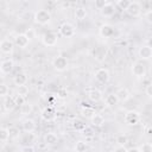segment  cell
Instances as JSON below:
<instances>
[{
	"label": "cell",
	"mask_w": 152,
	"mask_h": 152,
	"mask_svg": "<svg viewBox=\"0 0 152 152\" xmlns=\"http://www.w3.org/2000/svg\"><path fill=\"white\" fill-rule=\"evenodd\" d=\"M34 140V134L33 133H25V135L23 137L21 141L25 144V145H28L30 142H32Z\"/></svg>",
	"instance_id": "d6a6232c"
},
{
	"label": "cell",
	"mask_w": 152,
	"mask_h": 152,
	"mask_svg": "<svg viewBox=\"0 0 152 152\" xmlns=\"http://www.w3.org/2000/svg\"><path fill=\"white\" fill-rule=\"evenodd\" d=\"M10 139V133H8V128L5 127H0V141L6 142Z\"/></svg>",
	"instance_id": "f546056e"
},
{
	"label": "cell",
	"mask_w": 152,
	"mask_h": 152,
	"mask_svg": "<svg viewBox=\"0 0 152 152\" xmlns=\"http://www.w3.org/2000/svg\"><path fill=\"white\" fill-rule=\"evenodd\" d=\"M87 148H88V144L84 140H77L74 147L75 152H86Z\"/></svg>",
	"instance_id": "484cf974"
},
{
	"label": "cell",
	"mask_w": 152,
	"mask_h": 152,
	"mask_svg": "<svg viewBox=\"0 0 152 152\" xmlns=\"http://www.w3.org/2000/svg\"><path fill=\"white\" fill-rule=\"evenodd\" d=\"M131 72L137 78H144L146 76V66L140 61L133 62L132 65H131Z\"/></svg>",
	"instance_id": "7a4b0ae2"
},
{
	"label": "cell",
	"mask_w": 152,
	"mask_h": 152,
	"mask_svg": "<svg viewBox=\"0 0 152 152\" xmlns=\"http://www.w3.org/2000/svg\"><path fill=\"white\" fill-rule=\"evenodd\" d=\"M74 15H75V18H76L77 20L82 21V20H84V19L87 18L88 12H87V10H86L84 7L78 6V7H76V8L74 10Z\"/></svg>",
	"instance_id": "603a6c76"
},
{
	"label": "cell",
	"mask_w": 152,
	"mask_h": 152,
	"mask_svg": "<svg viewBox=\"0 0 152 152\" xmlns=\"http://www.w3.org/2000/svg\"><path fill=\"white\" fill-rule=\"evenodd\" d=\"M56 96H57L58 99H61V100L66 99V96H68V90H66V88H59V89L57 90Z\"/></svg>",
	"instance_id": "d590c367"
},
{
	"label": "cell",
	"mask_w": 152,
	"mask_h": 152,
	"mask_svg": "<svg viewBox=\"0 0 152 152\" xmlns=\"http://www.w3.org/2000/svg\"><path fill=\"white\" fill-rule=\"evenodd\" d=\"M36 128H37L36 121L31 118H27L21 122V129L24 133H33L36 131Z\"/></svg>",
	"instance_id": "8fae6325"
},
{
	"label": "cell",
	"mask_w": 152,
	"mask_h": 152,
	"mask_svg": "<svg viewBox=\"0 0 152 152\" xmlns=\"http://www.w3.org/2000/svg\"><path fill=\"white\" fill-rule=\"evenodd\" d=\"M140 113L137 110H127L124 115V121L128 126H137L140 122Z\"/></svg>",
	"instance_id": "3957f363"
},
{
	"label": "cell",
	"mask_w": 152,
	"mask_h": 152,
	"mask_svg": "<svg viewBox=\"0 0 152 152\" xmlns=\"http://www.w3.org/2000/svg\"><path fill=\"white\" fill-rule=\"evenodd\" d=\"M82 134L83 137L86 138H93L94 137V131H93V127H89V126H86L82 131Z\"/></svg>",
	"instance_id": "e575fe53"
},
{
	"label": "cell",
	"mask_w": 152,
	"mask_h": 152,
	"mask_svg": "<svg viewBox=\"0 0 152 152\" xmlns=\"http://www.w3.org/2000/svg\"><path fill=\"white\" fill-rule=\"evenodd\" d=\"M14 99V102H15V106H23L26 101H25V97H23V96H19V95H17V96H14L13 97Z\"/></svg>",
	"instance_id": "ab89813d"
},
{
	"label": "cell",
	"mask_w": 152,
	"mask_h": 152,
	"mask_svg": "<svg viewBox=\"0 0 152 152\" xmlns=\"http://www.w3.org/2000/svg\"><path fill=\"white\" fill-rule=\"evenodd\" d=\"M129 2H131V1H128V0H118L114 6H116L118 8L122 10V11H126L127 7H128V5H129Z\"/></svg>",
	"instance_id": "1f68e13d"
},
{
	"label": "cell",
	"mask_w": 152,
	"mask_h": 152,
	"mask_svg": "<svg viewBox=\"0 0 152 152\" xmlns=\"http://www.w3.org/2000/svg\"><path fill=\"white\" fill-rule=\"evenodd\" d=\"M145 94H146L148 97L152 96V84H151V83H148V84L146 86V88H145Z\"/></svg>",
	"instance_id": "f6af8a7d"
},
{
	"label": "cell",
	"mask_w": 152,
	"mask_h": 152,
	"mask_svg": "<svg viewBox=\"0 0 152 152\" xmlns=\"http://www.w3.org/2000/svg\"><path fill=\"white\" fill-rule=\"evenodd\" d=\"M113 152H127V147L124 145H116L113 150Z\"/></svg>",
	"instance_id": "ee69618b"
},
{
	"label": "cell",
	"mask_w": 152,
	"mask_h": 152,
	"mask_svg": "<svg viewBox=\"0 0 152 152\" xmlns=\"http://www.w3.org/2000/svg\"><path fill=\"white\" fill-rule=\"evenodd\" d=\"M75 27H74V25L71 24V23H69V21H64V23H62L61 25H59V27H58V33L62 36V37H64V38H71L74 34H75Z\"/></svg>",
	"instance_id": "277c9868"
},
{
	"label": "cell",
	"mask_w": 152,
	"mask_h": 152,
	"mask_svg": "<svg viewBox=\"0 0 152 152\" xmlns=\"http://www.w3.org/2000/svg\"><path fill=\"white\" fill-rule=\"evenodd\" d=\"M125 12H127L131 17H139L141 14V5L138 1H131Z\"/></svg>",
	"instance_id": "9c48e42d"
},
{
	"label": "cell",
	"mask_w": 152,
	"mask_h": 152,
	"mask_svg": "<svg viewBox=\"0 0 152 152\" xmlns=\"http://www.w3.org/2000/svg\"><path fill=\"white\" fill-rule=\"evenodd\" d=\"M58 140H59L58 135L53 132H48L44 135V142H45L46 146H55V145L58 144Z\"/></svg>",
	"instance_id": "e0dca14e"
},
{
	"label": "cell",
	"mask_w": 152,
	"mask_h": 152,
	"mask_svg": "<svg viewBox=\"0 0 152 152\" xmlns=\"http://www.w3.org/2000/svg\"><path fill=\"white\" fill-rule=\"evenodd\" d=\"M28 87L27 86H20V87H17V95L19 96H23V97H26V95H28Z\"/></svg>",
	"instance_id": "4dcf8cb0"
},
{
	"label": "cell",
	"mask_w": 152,
	"mask_h": 152,
	"mask_svg": "<svg viewBox=\"0 0 152 152\" xmlns=\"http://www.w3.org/2000/svg\"><path fill=\"white\" fill-rule=\"evenodd\" d=\"M115 141H116L118 145H124V146H125V145L128 142V138H127V135H125V134H119V135L116 137Z\"/></svg>",
	"instance_id": "836d02e7"
},
{
	"label": "cell",
	"mask_w": 152,
	"mask_h": 152,
	"mask_svg": "<svg viewBox=\"0 0 152 152\" xmlns=\"http://www.w3.org/2000/svg\"><path fill=\"white\" fill-rule=\"evenodd\" d=\"M127 152H141L139 147H131V148H127Z\"/></svg>",
	"instance_id": "7dc6e473"
},
{
	"label": "cell",
	"mask_w": 152,
	"mask_h": 152,
	"mask_svg": "<svg viewBox=\"0 0 152 152\" xmlns=\"http://www.w3.org/2000/svg\"><path fill=\"white\" fill-rule=\"evenodd\" d=\"M8 133H10V138H12V139H17L20 137V129L15 126H11L8 128Z\"/></svg>",
	"instance_id": "f1b7e54d"
},
{
	"label": "cell",
	"mask_w": 152,
	"mask_h": 152,
	"mask_svg": "<svg viewBox=\"0 0 152 152\" xmlns=\"http://www.w3.org/2000/svg\"><path fill=\"white\" fill-rule=\"evenodd\" d=\"M138 56L142 61H148L152 57V48L150 45H141L138 50Z\"/></svg>",
	"instance_id": "4fadbf2b"
},
{
	"label": "cell",
	"mask_w": 152,
	"mask_h": 152,
	"mask_svg": "<svg viewBox=\"0 0 152 152\" xmlns=\"http://www.w3.org/2000/svg\"><path fill=\"white\" fill-rule=\"evenodd\" d=\"M103 152H112V151H103Z\"/></svg>",
	"instance_id": "c3c4849f"
},
{
	"label": "cell",
	"mask_w": 152,
	"mask_h": 152,
	"mask_svg": "<svg viewBox=\"0 0 152 152\" xmlns=\"http://www.w3.org/2000/svg\"><path fill=\"white\" fill-rule=\"evenodd\" d=\"M114 94H115V96H116V99H118L119 102H127V101L131 99V93H129V90H128L127 88H125V87L119 88Z\"/></svg>",
	"instance_id": "5bb4252c"
},
{
	"label": "cell",
	"mask_w": 152,
	"mask_h": 152,
	"mask_svg": "<svg viewBox=\"0 0 152 152\" xmlns=\"http://www.w3.org/2000/svg\"><path fill=\"white\" fill-rule=\"evenodd\" d=\"M89 120H90V124L93 127H102L104 125V118L102 114H99V113L93 114V116Z\"/></svg>",
	"instance_id": "7402d4cb"
},
{
	"label": "cell",
	"mask_w": 152,
	"mask_h": 152,
	"mask_svg": "<svg viewBox=\"0 0 152 152\" xmlns=\"http://www.w3.org/2000/svg\"><path fill=\"white\" fill-rule=\"evenodd\" d=\"M33 21L38 25H42V26L48 25L51 21V13L48 10H43V8L38 10L33 14Z\"/></svg>",
	"instance_id": "6da1fadb"
},
{
	"label": "cell",
	"mask_w": 152,
	"mask_h": 152,
	"mask_svg": "<svg viewBox=\"0 0 152 152\" xmlns=\"http://www.w3.org/2000/svg\"><path fill=\"white\" fill-rule=\"evenodd\" d=\"M27 81H28V76H27V74H26V72H24V71L18 72V74L13 77V82H14V84H15L17 87L26 86Z\"/></svg>",
	"instance_id": "ac0fdd59"
},
{
	"label": "cell",
	"mask_w": 152,
	"mask_h": 152,
	"mask_svg": "<svg viewBox=\"0 0 152 152\" xmlns=\"http://www.w3.org/2000/svg\"><path fill=\"white\" fill-rule=\"evenodd\" d=\"M32 110H33V106L30 102H25L23 106H20V113L23 115H28L32 113Z\"/></svg>",
	"instance_id": "4316f807"
},
{
	"label": "cell",
	"mask_w": 152,
	"mask_h": 152,
	"mask_svg": "<svg viewBox=\"0 0 152 152\" xmlns=\"http://www.w3.org/2000/svg\"><path fill=\"white\" fill-rule=\"evenodd\" d=\"M68 65H69V62H68L66 57H64V56H62V55L56 56V57L53 58V61H52V66H53V69H55L56 71H59V72L65 71V70L68 69Z\"/></svg>",
	"instance_id": "5b68a950"
},
{
	"label": "cell",
	"mask_w": 152,
	"mask_h": 152,
	"mask_svg": "<svg viewBox=\"0 0 152 152\" xmlns=\"http://www.w3.org/2000/svg\"><path fill=\"white\" fill-rule=\"evenodd\" d=\"M25 34H26V37H27L30 40H32V39H34V38H36V32H34V30H33L32 27H28V28L26 30Z\"/></svg>",
	"instance_id": "74e56055"
},
{
	"label": "cell",
	"mask_w": 152,
	"mask_h": 152,
	"mask_svg": "<svg viewBox=\"0 0 152 152\" xmlns=\"http://www.w3.org/2000/svg\"><path fill=\"white\" fill-rule=\"evenodd\" d=\"M71 126H72V128H74L75 131H77V132H82L83 128L86 127V124H84V121L81 120V119H74Z\"/></svg>",
	"instance_id": "d4e9b609"
},
{
	"label": "cell",
	"mask_w": 152,
	"mask_h": 152,
	"mask_svg": "<svg viewBox=\"0 0 152 152\" xmlns=\"http://www.w3.org/2000/svg\"><path fill=\"white\" fill-rule=\"evenodd\" d=\"M100 13H101V15L104 17V18L113 17L114 13H115V6H114L112 2H107V4L104 5V7L100 10Z\"/></svg>",
	"instance_id": "d6986e66"
},
{
	"label": "cell",
	"mask_w": 152,
	"mask_h": 152,
	"mask_svg": "<svg viewBox=\"0 0 152 152\" xmlns=\"http://www.w3.org/2000/svg\"><path fill=\"white\" fill-rule=\"evenodd\" d=\"M104 102H106V106L107 107H115L119 103V101H118V99H116V96H115L114 93L108 94L106 96V99H104Z\"/></svg>",
	"instance_id": "cb8c5ba5"
},
{
	"label": "cell",
	"mask_w": 152,
	"mask_h": 152,
	"mask_svg": "<svg viewBox=\"0 0 152 152\" xmlns=\"http://www.w3.org/2000/svg\"><path fill=\"white\" fill-rule=\"evenodd\" d=\"M8 91H10V89H8L7 84L0 83V97H6L8 95Z\"/></svg>",
	"instance_id": "8d00e7d4"
},
{
	"label": "cell",
	"mask_w": 152,
	"mask_h": 152,
	"mask_svg": "<svg viewBox=\"0 0 152 152\" xmlns=\"http://www.w3.org/2000/svg\"><path fill=\"white\" fill-rule=\"evenodd\" d=\"M14 68V62L12 59H5L0 63V72L2 75H8Z\"/></svg>",
	"instance_id": "2e32d148"
},
{
	"label": "cell",
	"mask_w": 152,
	"mask_h": 152,
	"mask_svg": "<svg viewBox=\"0 0 152 152\" xmlns=\"http://www.w3.org/2000/svg\"><path fill=\"white\" fill-rule=\"evenodd\" d=\"M144 133H145V135L151 137V134H152V129H151V126H150V125H146V126H145V128H144Z\"/></svg>",
	"instance_id": "bcb514c9"
},
{
	"label": "cell",
	"mask_w": 152,
	"mask_h": 152,
	"mask_svg": "<svg viewBox=\"0 0 152 152\" xmlns=\"http://www.w3.org/2000/svg\"><path fill=\"white\" fill-rule=\"evenodd\" d=\"M139 148H140L141 152H151V151H152V145H151L150 142H145V144H142Z\"/></svg>",
	"instance_id": "f35d334b"
},
{
	"label": "cell",
	"mask_w": 152,
	"mask_h": 152,
	"mask_svg": "<svg viewBox=\"0 0 152 152\" xmlns=\"http://www.w3.org/2000/svg\"><path fill=\"white\" fill-rule=\"evenodd\" d=\"M57 42H58V36L55 32H46L42 36V43L48 48L55 46Z\"/></svg>",
	"instance_id": "8992f818"
},
{
	"label": "cell",
	"mask_w": 152,
	"mask_h": 152,
	"mask_svg": "<svg viewBox=\"0 0 152 152\" xmlns=\"http://www.w3.org/2000/svg\"><path fill=\"white\" fill-rule=\"evenodd\" d=\"M20 152H34V147L31 145H24L20 148Z\"/></svg>",
	"instance_id": "7bdbcfd3"
},
{
	"label": "cell",
	"mask_w": 152,
	"mask_h": 152,
	"mask_svg": "<svg viewBox=\"0 0 152 152\" xmlns=\"http://www.w3.org/2000/svg\"><path fill=\"white\" fill-rule=\"evenodd\" d=\"M144 18L148 24H152V10H147L144 13Z\"/></svg>",
	"instance_id": "b9f144b4"
},
{
	"label": "cell",
	"mask_w": 152,
	"mask_h": 152,
	"mask_svg": "<svg viewBox=\"0 0 152 152\" xmlns=\"http://www.w3.org/2000/svg\"><path fill=\"white\" fill-rule=\"evenodd\" d=\"M14 50V43L8 39V38H5L0 42V51L5 55H11Z\"/></svg>",
	"instance_id": "ba28073f"
},
{
	"label": "cell",
	"mask_w": 152,
	"mask_h": 152,
	"mask_svg": "<svg viewBox=\"0 0 152 152\" xmlns=\"http://www.w3.org/2000/svg\"><path fill=\"white\" fill-rule=\"evenodd\" d=\"M2 107H4V110L7 112V113L13 112V109L17 107L13 96H6L5 100H4V102H2Z\"/></svg>",
	"instance_id": "44dd1931"
},
{
	"label": "cell",
	"mask_w": 152,
	"mask_h": 152,
	"mask_svg": "<svg viewBox=\"0 0 152 152\" xmlns=\"http://www.w3.org/2000/svg\"><path fill=\"white\" fill-rule=\"evenodd\" d=\"M107 2H108V1H106V0H96V1L94 2V6L100 11L101 8H103V7H104V5H106Z\"/></svg>",
	"instance_id": "60d3db41"
},
{
	"label": "cell",
	"mask_w": 152,
	"mask_h": 152,
	"mask_svg": "<svg viewBox=\"0 0 152 152\" xmlns=\"http://www.w3.org/2000/svg\"><path fill=\"white\" fill-rule=\"evenodd\" d=\"M94 77L99 83H107L110 78V74L106 68H99L94 72Z\"/></svg>",
	"instance_id": "52a82bcc"
},
{
	"label": "cell",
	"mask_w": 152,
	"mask_h": 152,
	"mask_svg": "<svg viewBox=\"0 0 152 152\" xmlns=\"http://www.w3.org/2000/svg\"><path fill=\"white\" fill-rule=\"evenodd\" d=\"M81 113H82V115H83L84 118H87V119H90V118L93 116V114H95L96 112L94 110V108H91V107H88V106H86V107H83V108H82Z\"/></svg>",
	"instance_id": "83f0119b"
},
{
	"label": "cell",
	"mask_w": 152,
	"mask_h": 152,
	"mask_svg": "<svg viewBox=\"0 0 152 152\" xmlns=\"http://www.w3.org/2000/svg\"><path fill=\"white\" fill-rule=\"evenodd\" d=\"M87 95H88V99L90 101H93V102H99L102 99V91L100 89H97V88L89 89L88 93H87Z\"/></svg>",
	"instance_id": "ffe728a7"
},
{
	"label": "cell",
	"mask_w": 152,
	"mask_h": 152,
	"mask_svg": "<svg viewBox=\"0 0 152 152\" xmlns=\"http://www.w3.org/2000/svg\"><path fill=\"white\" fill-rule=\"evenodd\" d=\"M40 116H42L43 120L50 122V121H53L56 119V112H55V109L52 107H45V108L42 109Z\"/></svg>",
	"instance_id": "9a60e30c"
},
{
	"label": "cell",
	"mask_w": 152,
	"mask_h": 152,
	"mask_svg": "<svg viewBox=\"0 0 152 152\" xmlns=\"http://www.w3.org/2000/svg\"><path fill=\"white\" fill-rule=\"evenodd\" d=\"M30 42H31V40L26 37L25 33H18V34H15L14 40H13L14 45L18 46V48H20V49H25V48L30 44Z\"/></svg>",
	"instance_id": "30bf717a"
},
{
	"label": "cell",
	"mask_w": 152,
	"mask_h": 152,
	"mask_svg": "<svg viewBox=\"0 0 152 152\" xmlns=\"http://www.w3.org/2000/svg\"><path fill=\"white\" fill-rule=\"evenodd\" d=\"M114 33H115V30L110 24H103L99 28V34L103 38H110L114 36Z\"/></svg>",
	"instance_id": "7c38bea8"
}]
</instances>
